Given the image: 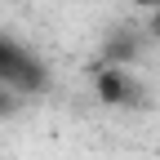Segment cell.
<instances>
[{
    "label": "cell",
    "instance_id": "6da1fadb",
    "mask_svg": "<svg viewBox=\"0 0 160 160\" xmlns=\"http://www.w3.org/2000/svg\"><path fill=\"white\" fill-rule=\"evenodd\" d=\"M0 85L22 93V98H31V93H40L49 85V71H45V62L36 53H27L22 45H13V40L0 36Z\"/></svg>",
    "mask_w": 160,
    "mask_h": 160
},
{
    "label": "cell",
    "instance_id": "7a4b0ae2",
    "mask_svg": "<svg viewBox=\"0 0 160 160\" xmlns=\"http://www.w3.org/2000/svg\"><path fill=\"white\" fill-rule=\"evenodd\" d=\"M93 93L102 98L107 107H142V102H147L142 80L129 76L125 67H98V76H93Z\"/></svg>",
    "mask_w": 160,
    "mask_h": 160
},
{
    "label": "cell",
    "instance_id": "3957f363",
    "mask_svg": "<svg viewBox=\"0 0 160 160\" xmlns=\"http://www.w3.org/2000/svg\"><path fill=\"white\" fill-rule=\"evenodd\" d=\"M142 40H147V31H138V27L111 31L107 45L98 49V62H102V67H129L133 58H138V49H142Z\"/></svg>",
    "mask_w": 160,
    "mask_h": 160
},
{
    "label": "cell",
    "instance_id": "277c9868",
    "mask_svg": "<svg viewBox=\"0 0 160 160\" xmlns=\"http://www.w3.org/2000/svg\"><path fill=\"white\" fill-rule=\"evenodd\" d=\"M18 107H22V93H13V89H5V85H0V120H5V116H13Z\"/></svg>",
    "mask_w": 160,
    "mask_h": 160
},
{
    "label": "cell",
    "instance_id": "5b68a950",
    "mask_svg": "<svg viewBox=\"0 0 160 160\" xmlns=\"http://www.w3.org/2000/svg\"><path fill=\"white\" fill-rule=\"evenodd\" d=\"M142 31H147L151 40H160V5L151 9V18H147V27H142Z\"/></svg>",
    "mask_w": 160,
    "mask_h": 160
}]
</instances>
